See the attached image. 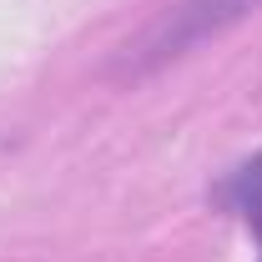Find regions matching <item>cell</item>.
<instances>
[{"mask_svg":"<svg viewBox=\"0 0 262 262\" xmlns=\"http://www.w3.org/2000/svg\"><path fill=\"white\" fill-rule=\"evenodd\" d=\"M262 0H177L162 20H151L136 46H126V71L131 76H146L157 66L187 56L192 46L222 35L227 26H237L247 10H257Z\"/></svg>","mask_w":262,"mask_h":262,"instance_id":"obj_1","label":"cell"},{"mask_svg":"<svg viewBox=\"0 0 262 262\" xmlns=\"http://www.w3.org/2000/svg\"><path fill=\"white\" fill-rule=\"evenodd\" d=\"M227 196L237 202V212L247 217V227L257 232V242H262V157L237 171V182L227 187Z\"/></svg>","mask_w":262,"mask_h":262,"instance_id":"obj_2","label":"cell"}]
</instances>
